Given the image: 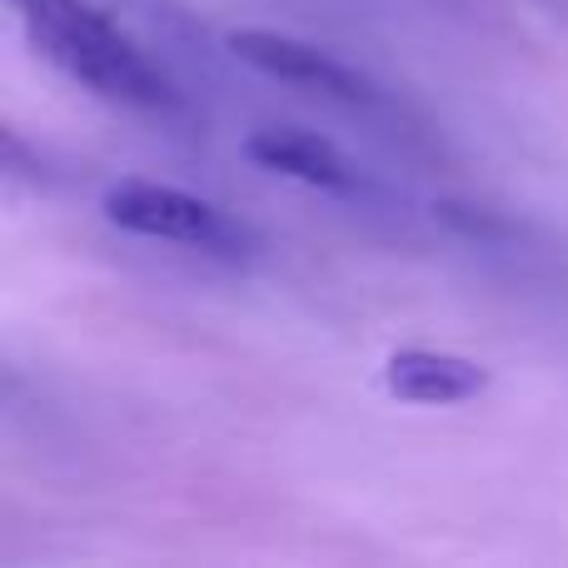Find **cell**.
I'll return each instance as SVG.
<instances>
[{"label": "cell", "instance_id": "6da1fadb", "mask_svg": "<svg viewBox=\"0 0 568 568\" xmlns=\"http://www.w3.org/2000/svg\"><path fill=\"white\" fill-rule=\"evenodd\" d=\"M10 6L20 10V26L40 50V60H50L80 90L135 110L175 105V90L160 75V65L105 10L85 0H10Z\"/></svg>", "mask_w": 568, "mask_h": 568}, {"label": "cell", "instance_id": "7a4b0ae2", "mask_svg": "<svg viewBox=\"0 0 568 568\" xmlns=\"http://www.w3.org/2000/svg\"><path fill=\"white\" fill-rule=\"evenodd\" d=\"M105 220L125 235L140 240H165V245L205 250V255H245L250 230L235 225L225 210H215L210 200L190 195L175 185H155V180H120L100 200Z\"/></svg>", "mask_w": 568, "mask_h": 568}, {"label": "cell", "instance_id": "3957f363", "mask_svg": "<svg viewBox=\"0 0 568 568\" xmlns=\"http://www.w3.org/2000/svg\"><path fill=\"white\" fill-rule=\"evenodd\" d=\"M225 45L240 65L260 70V75H270V80H284V85L320 90V95L344 100V105H369L374 100L369 75H359L354 65H344L339 55H329V50L314 45V40L250 26V30H230Z\"/></svg>", "mask_w": 568, "mask_h": 568}, {"label": "cell", "instance_id": "277c9868", "mask_svg": "<svg viewBox=\"0 0 568 568\" xmlns=\"http://www.w3.org/2000/svg\"><path fill=\"white\" fill-rule=\"evenodd\" d=\"M245 155L255 160L260 170L284 180H300L310 190H329V195H354L359 190V170L339 155V145L314 130L300 125H265L245 140Z\"/></svg>", "mask_w": 568, "mask_h": 568}, {"label": "cell", "instance_id": "5b68a950", "mask_svg": "<svg viewBox=\"0 0 568 568\" xmlns=\"http://www.w3.org/2000/svg\"><path fill=\"white\" fill-rule=\"evenodd\" d=\"M384 389L399 404L444 409V404L479 399L489 389V369L479 359H464V354L449 349H394L389 364H384Z\"/></svg>", "mask_w": 568, "mask_h": 568}]
</instances>
